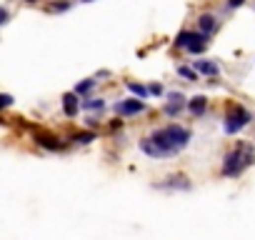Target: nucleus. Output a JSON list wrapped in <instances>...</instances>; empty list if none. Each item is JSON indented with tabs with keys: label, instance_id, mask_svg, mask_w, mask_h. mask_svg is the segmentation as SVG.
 Instances as JSON below:
<instances>
[{
	"label": "nucleus",
	"instance_id": "nucleus-1",
	"mask_svg": "<svg viewBox=\"0 0 255 240\" xmlns=\"http://www.w3.org/2000/svg\"><path fill=\"white\" fill-rule=\"evenodd\" d=\"M190 143V130L183 125H165L150 138L140 140V150L148 158H173Z\"/></svg>",
	"mask_w": 255,
	"mask_h": 240
},
{
	"label": "nucleus",
	"instance_id": "nucleus-2",
	"mask_svg": "<svg viewBox=\"0 0 255 240\" xmlns=\"http://www.w3.org/2000/svg\"><path fill=\"white\" fill-rule=\"evenodd\" d=\"M253 163H255V145H250V143H235V148L223 158V175L225 178H238Z\"/></svg>",
	"mask_w": 255,
	"mask_h": 240
},
{
	"label": "nucleus",
	"instance_id": "nucleus-3",
	"mask_svg": "<svg viewBox=\"0 0 255 240\" xmlns=\"http://www.w3.org/2000/svg\"><path fill=\"white\" fill-rule=\"evenodd\" d=\"M208 38H210V35H205L203 30H198V33H195V30H193V33H190V30H183V33H178L175 45H178V48H185L188 53L195 55V53H203V50H205Z\"/></svg>",
	"mask_w": 255,
	"mask_h": 240
},
{
	"label": "nucleus",
	"instance_id": "nucleus-4",
	"mask_svg": "<svg viewBox=\"0 0 255 240\" xmlns=\"http://www.w3.org/2000/svg\"><path fill=\"white\" fill-rule=\"evenodd\" d=\"M250 120H253V115H250L243 105H230V110H228V115H225L223 128H225L228 135H235V133H240V130L250 123Z\"/></svg>",
	"mask_w": 255,
	"mask_h": 240
},
{
	"label": "nucleus",
	"instance_id": "nucleus-5",
	"mask_svg": "<svg viewBox=\"0 0 255 240\" xmlns=\"http://www.w3.org/2000/svg\"><path fill=\"white\" fill-rule=\"evenodd\" d=\"M145 110V103H143V98H130V100H120V103H115V113L118 115H138V113H143Z\"/></svg>",
	"mask_w": 255,
	"mask_h": 240
},
{
	"label": "nucleus",
	"instance_id": "nucleus-6",
	"mask_svg": "<svg viewBox=\"0 0 255 240\" xmlns=\"http://www.w3.org/2000/svg\"><path fill=\"white\" fill-rule=\"evenodd\" d=\"M188 103H185V95L183 93H170L168 95V103H165V115H180L183 113V108H185Z\"/></svg>",
	"mask_w": 255,
	"mask_h": 240
},
{
	"label": "nucleus",
	"instance_id": "nucleus-7",
	"mask_svg": "<svg viewBox=\"0 0 255 240\" xmlns=\"http://www.w3.org/2000/svg\"><path fill=\"white\" fill-rule=\"evenodd\" d=\"M78 110H80V105H78V93H65V95H63V113H65L68 118H75Z\"/></svg>",
	"mask_w": 255,
	"mask_h": 240
},
{
	"label": "nucleus",
	"instance_id": "nucleus-8",
	"mask_svg": "<svg viewBox=\"0 0 255 240\" xmlns=\"http://www.w3.org/2000/svg\"><path fill=\"white\" fill-rule=\"evenodd\" d=\"M193 68H195L198 73H203V75H210V78H215L218 73H220V68H218L213 60H195Z\"/></svg>",
	"mask_w": 255,
	"mask_h": 240
},
{
	"label": "nucleus",
	"instance_id": "nucleus-9",
	"mask_svg": "<svg viewBox=\"0 0 255 240\" xmlns=\"http://www.w3.org/2000/svg\"><path fill=\"white\" fill-rule=\"evenodd\" d=\"M198 28H200L205 35H213V33H215V28H218V23H215V15H210V13H203V15L198 18Z\"/></svg>",
	"mask_w": 255,
	"mask_h": 240
},
{
	"label": "nucleus",
	"instance_id": "nucleus-10",
	"mask_svg": "<svg viewBox=\"0 0 255 240\" xmlns=\"http://www.w3.org/2000/svg\"><path fill=\"white\" fill-rule=\"evenodd\" d=\"M205 108H208V98H205V95H195V98L188 100V110H190L193 115H203Z\"/></svg>",
	"mask_w": 255,
	"mask_h": 240
},
{
	"label": "nucleus",
	"instance_id": "nucleus-11",
	"mask_svg": "<svg viewBox=\"0 0 255 240\" xmlns=\"http://www.w3.org/2000/svg\"><path fill=\"white\" fill-rule=\"evenodd\" d=\"M35 143L43 145V148H48V150H60V148H63V143H60L58 138H53V135H43V133L35 135Z\"/></svg>",
	"mask_w": 255,
	"mask_h": 240
},
{
	"label": "nucleus",
	"instance_id": "nucleus-12",
	"mask_svg": "<svg viewBox=\"0 0 255 240\" xmlns=\"http://www.w3.org/2000/svg\"><path fill=\"white\" fill-rule=\"evenodd\" d=\"M170 183H165L163 188H183V190H190V183H188V178H183V175H173V178H168Z\"/></svg>",
	"mask_w": 255,
	"mask_h": 240
},
{
	"label": "nucleus",
	"instance_id": "nucleus-13",
	"mask_svg": "<svg viewBox=\"0 0 255 240\" xmlns=\"http://www.w3.org/2000/svg\"><path fill=\"white\" fill-rule=\"evenodd\" d=\"M125 85H128V90H130L133 95H138V98H143V100L150 95V93H148V88H145V85H140V83H133V80H128Z\"/></svg>",
	"mask_w": 255,
	"mask_h": 240
},
{
	"label": "nucleus",
	"instance_id": "nucleus-14",
	"mask_svg": "<svg viewBox=\"0 0 255 240\" xmlns=\"http://www.w3.org/2000/svg\"><path fill=\"white\" fill-rule=\"evenodd\" d=\"M95 88V78H88V80H83V83H78L75 85V90L73 93H78V95H85V93H90Z\"/></svg>",
	"mask_w": 255,
	"mask_h": 240
},
{
	"label": "nucleus",
	"instance_id": "nucleus-15",
	"mask_svg": "<svg viewBox=\"0 0 255 240\" xmlns=\"http://www.w3.org/2000/svg\"><path fill=\"white\" fill-rule=\"evenodd\" d=\"M70 0H60V3H53V5H48V13H65V10H70Z\"/></svg>",
	"mask_w": 255,
	"mask_h": 240
},
{
	"label": "nucleus",
	"instance_id": "nucleus-16",
	"mask_svg": "<svg viewBox=\"0 0 255 240\" xmlns=\"http://www.w3.org/2000/svg\"><path fill=\"white\" fill-rule=\"evenodd\" d=\"M73 143H80V145H85V143H90V140H95V135L88 130V133H73V138H70Z\"/></svg>",
	"mask_w": 255,
	"mask_h": 240
},
{
	"label": "nucleus",
	"instance_id": "nucleus-17",
	"mask_svg": "<svg viewBox=\"0 0 255 240\" xmlns=\"http://www.w3.org/2000/svg\"><path fill=\"white\" fill-rule=\"evenodd\" d=\"M83 108H85V110H103V108H105V100H100V98H90V100L83 103Z\"/></svg>",
	"mask_w": 255,
	"mask_h": 240
},
{
	"label": "nucleus",
	"instance_id": "nucleus-18",
	"mask_svg": "<svg viewBox=\"0 0 255 240\" xmlns=\"http://www.w3.org/2000/svg\"><path fill=\"white\" fill-rule=\"evenodd\" d=\"M178 73L183 78H188V80H198V70L195 68H178Z\"/></svg>",
	"mask_w": 255,
	"mask_h": 240
},
{
	"label": "nucleus",
	"instance_id": "nucleus-19",
	"mask_svg": "<svg viewBox=\"0 0 255 240\" xmlns=\"http://www.w3.org/2000/svg\"><path fill=\"white\" fill-rule=\"evenodd\" d=\"M10 105H13V95L0 93V110H5V108H10Z\"/></svg>",
	"mask_w": 255,
	"mask_h": 240
},
{
	"label": "nucleus",
	"instance_id": "nucleus-20",
	"mask_svg": "<svg viewBox=\"0 0 255 240\" xmlns=\"http://www.w3.org/2000/svg\"><path fill=\"white\" fill-rule=\"evenodd\" d=\"M8 20H10V13H8L5 8H0V28H3V25H5Z\"/></svg>",
	"mask_w": 255,
	"mask_h": 240
},
{
	"label": "nucleus",
	"instance_id": "nucleus-21",
	"mask_svg": "<svg viewBox=\"0 0 255 240\" xmlns=\"http://www.w3.org/2000/svg\"><path fill=\"white\" fill-rule=\"evenodd\" d=\"M148 93H150V95H160V93H163V85H160V83H153V85L148 88Z\"/></svg>",
	"mask_w": 255,
	"mask_h": 240
},
{
	"label": "nucleus",
	"instance_id": "nucleus-22",
	"mask_svg": "<svg viewBox=\"0 0 255 240\" xmlns=\"http://www.w3.org/2000/svg\"><path fill=\"white\" fill-rule=\"evenodd\" d=\"M243 3H245V0H228V5H230V8H240Z\"/></svg>",
	"mask_w": 255,
	"mask_h": 240
},
{
	"label": "nucleus",
	"instance_id": "nucleus-23",
	"mask_svg": "<svg viewBox=\"0 0 255 240\" xmlns=\"http://www.w3.org/2000/svg\"><path fill=\"white\" fill-rule=\"evenodd\" d=\"M25 3H35V0H25Z\"/></svg>",
	"mask_w": 255,
	"mask_h": 240
},
{
	"label": "nucleus",
	"instance_id": "nucleus-24",
	"mask_svg": "<svg viewBox=\"0 0 255 240\" xmlns=\"http://www.w3.org/2000/svg\"><path fill=\"white\" fill-rule=\"evenodd\" d=\"M83 3H93V0H83Z\"/></svg>",
	"mask_w": 255,
	"mask_h": 240
}]
</instances>
